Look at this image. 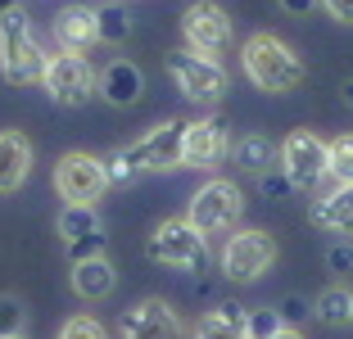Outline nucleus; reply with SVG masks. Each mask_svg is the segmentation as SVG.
I'll list each match as a JSON object with an SVG mask.
<instances>
[{
	"instance_id": "nucleus-1",
	"label": "nucleus",
	"mask_w": 353,
	"mask_h": 339,
	"mask_svg": "<svg viewBox=\"0 0 353 339\" xmlns=\"http://www.w3.org/2000/svg\"><path fill=\"white\" fill-rule=\"evenodd\" d=\"M240 68L259 86L263 95H290L308 82V63L294 45H285L276 32H254L250 41L240 45Z\"/></svg>"
},
{
	"instance_id": "nucleus-2",
	"label": "nucleus",
	"mask_w": 353,
	"mask_h": 339,
	"mask_svg": "<svg viewBox=\"0 0 353 339\" xmlns=\"http://www.w3.org/2000/svg\"><path fill=\"white\" fill-rule=\"evenodd\" d=\"M46 59L50 54L41 50L37 41V28H32V14L23 10H10L0 19V77L10 86H41L46 77Z\"/></svg>"
},
{
	"instance_id": "nucleus-3",
	"label": "nucleus",
	"mask_w": 353,
	"mask_h": 339,
	"mask_svg": "<svg viewBox=\"0 0 353 339\" xmlns=\"http://www.w3.org/2000/svg\"><path fill=\"white\" fill-rule=\"evenodd\" d=\"M145 258L168 271L195 276V271L208 267V236H199L190 226V217H163L145 240Z\"/></svg>"
},
{
	"instance_id": "nucleus-4",
	"label": "nucleus",
	"mask_w": 353,
	"mask_h": 339,
	"mask_svg": "<svg viewBox=\"0 0 353 339\" xmlns=\"http://www.w3.org/2000/svg\"><path fill=\"white\" fill-rule=\"evenodd\" d=\"M168 77H172V86L181 95H186L190 104H204V109H213V104L227 100L231 91V72L222 68V59H208V54H195V50H172L163 59Z\"/></svg>"
},
{
	"instance_id": "nucleus-5",
	"label": "nucleus",
	"mask_w": 353,
	"mask_h": 339,
	"mask_svg": "<svg viewBox=\"0 0 353 339\" xmlns=\"http://www.w3.org/2000/svg\"><path fill=\"white\" fill-rule=\"evenodd\" d=\"M240 213H245V190L231 176H208L190 195V208H186L190 226L199 236H231L240 226Z\"/></svg>"
},
{
	"instance_id": "nucleus-6",
	"label": "nucleus",
	"mask_w": 353,
	"mask_h": 339,
	"mask_svg": "<svg viewBox=\"0 0 353 339\" xmlns=\"http://www.w3.org/2000/svg\"><path fill=\"white\" fill-rule=\"evenodd\" d=\"M272 263H276V240H272V231H259V226H236L218 254V267L231 285L263 280L272 271Z\"/></svg>"
},
{
	"instance_id": "nucleus-7",
	"label": "nucleus",
	"mask_w": 353,
	"mask_h": 339,
	"mask_svg": "<svg viewBox=\"0 0 353 339\" xmlns=\"http://www.w3.org/2000/svg\"><path fill=\"white\" fill-rule=\"evenodd\" d=\"M95 82H100V72L91 68L86 54H50L46 59V77H41V91L50 95L59 109H82V104L95 100Z\"/></svg>"
},
{
	"instance_id": "nucleus-8",
	"label": "nucleus",
	"mask_w": 353,
	"mask_h": 339,
	"mask_svg": "<svg viewBox=\"0 0 353 339\" xmlns=\"http://www.w3.org/2000/svg\"><path fill=\"white\" fill-rule=\"evenodd\" d=\"M181 41L195 54L222 59V54L236 45V23H231V14L222 10V5L195 0V5H186V14H181Z\"/></svg>"
},
{
	"instance_id": "nucleus-9",
	"label": "nucleus",
	"mask_w": 353,
	"mask_h": 339,
	"mask_svg": "<svg viewBox=\"0 0 353 339\" xmlns=\"http://www.w3.org/2000/svg\"><path fill=\"white\" fill-rule=\"evenodd\" d=\"M104 190H109V176H104V158L86 154V150H68L54 163V195L63 204H100Z\"/></svg>"
},
{
	"instance_id": "nucleus-10",
	"label": "nucleus",
	"mask_w": 353,
	"mask_h": 339,
	"mask_svg": "<svg viewBox=\"0 0 353 339\" xmlns=\"http://www.w3.org/2000/svg\"><path fill=\"white\" fill-rule=\"evenodd\" d=\"M281 172L294 181V190H317V185L331 176V154H326V141L308 127L290 132L281 141Z\"/></svg>"
},
{
	"instance_id": "nucleus-11",
	"label": "nucleus",
	"mask_w": 353,
	"mask_h": 339,
	"mask_svg": "<svg viewBox=\"0 0 353 339\" xmlns=\"http://www.w3.org/2000/svg\"><path fill=\"white\" fill-rule=\"evenodd\" d=\"M181 150H186V123H176V118L154 123L145 136H136L132 145H123V154L132 158V167L141 176H145V172H172V167H181Z\"/></svg>"
},
{
	"instance_id": "nucleus-12",
	"label": "nucleus",
	"mask_w": 353,
	"mask_h": 339,
	"mask_svg": "<svg viewBox=\"0 0 353 339\" xmlns=\"http://www.w3.org/2000/svg\"><path fill=\"white\" fill-rule=\"evenodd\" d=\"M236 150L231 141V123L218 118V113H208V118H195L186 123V150H181V167H195V172H213L222 167Z\"/></svg>"
},
{
	"instance_id": "nucleus-13",
	"label": "nucleus",
	"mask_w": 353,
	"mask_h": 339,
	"mask_svg": "<svg viewBox=\"0 0 353 339\" xmlns=\"http://www.w3.org/2000/svg\"><path fill=\"white\" fill-rule=\"evenodd\" d=\"M118 339H186V321L168 298H141L118 317Z\"/></svg>"
},
{
	"instance_id": "nucleus-14",
	"label": "nucleus",
	"mask_w": 353,
	"mask_h": 339,
	"mask_svg": "<svg viewBox=\"0 0 353 339\" xmlns=\"http://www.w3.org/2000/svg\"><path fill=\"white\" fill-rule=\"evenodd\" d=\"M54 231H59V240H63L73 263L104 254V222L95 213V204H63L59 217H54Z\"/></svg>"
},
{
	"instance_id": "nucleus-15",
	"label": "nucleus",
	"mask_w": 353,
	"mask_h": 339,
	"mask_svg": "<svg viewBox=\"0 0 353 339\" xmlns=\"http://www.w3.org/2000/svg\"><path fill=\"white\" fill-rule=\"evenodd\" d=\"M54 45L68 54H86L100 45V10L95 5H63L54 14Z\"/></svg>"
},
{
	"instance_id": "nucleus-16",
	"label": "nucleus",
	"mask_w": 353,
	"mask_h": 339,
	"mask_svg": "<svg viewBox=\"0 0 353 339\" xmlns=\"http://www.w3.org/2000/svg\"><path fill=\"white\" fill-rule=\"evenodd\" d=\"M95 95H100L109 109H132V104L145 95V72H141V63H132V59H109L100 68Z\"/></svg>"
},
{
	"instance_id": "nucleus-17",
	"label": "nucleus",
	"mask_w": 353,
	"mask_h": 339,
	"mask_svg": "<svg viewBox=\"0 0 353 339\" xmlns=\"http://www.w3.org/2000/svg\"><path fill=\"white\" fill-rule=\"evenodd\" d=\"M308 222L326 236H340L349 240L353 236V185H331L326 195H317L308 204Z\"/></svg>"
},
{
	"instance_id": "nucleus-18",
	"label": "nucleus",
	"mask_w": 353,
	"mask_h": 339,
	"mask_svg": "<svg viewBox=\"0 0 353 339\" xmlns=\"http://www.w3.org/2000/svg\"><path fill=\"white\" fill-rule=\"evenodd\" d=\"M68 285H73V294L82 298V303H100V298H109L118 289V267L104 254L82 258V263H73V271H68Z\"/></svg>"
},
{
	"instance_id": "nucleus-19",
	"label": "nucleus",
	"mask_w": 353,
	"mask_h": 339,
	"mask_svg": "<svg viewBox=\"0 0 353 339\" xmlns=\"http://www.w3.org/2000/svg\"><path fill=\"white\" fill-rule=\"evenodd\" d=\"M32 176V141L23 132H0V195L23 190Z\"/></svg>"
},
{
	"instance_id": "nucleus-20",
	"label": "nucleus",
	"mask_w": 353,
	"mask_h": 339,
	"mask_svg": "<svg viewBox=\"0 0 353 339\" xmlns=\"http://www.w3.org/2000/svg\"><path fill=\"white\" fill-rule=\"evenodd\" d=\"M245 321H250V308H240V303H218V308H208L204 317L195 321L190 339H250Z\"/></svg>"
},
{
	"instance_id": "nucleus-21",
	"label": "nucleus",
	"mask_w": 353,
	"mask_h": 339,
	"mask_svg": "<svg viewBox=\"0 0 353 339\" xmlns=\"http://www.w3.org/2000/svg\"><path fill=\"white\" fill-rule=\"evenodd\" d=\"M231 163H236L240 172H250V176H263V172H272V167H281V145L263 132H250V136L236 141Z\"/></svg>"
},
{
	"instance_id": "nucleus-22",
	"label": "nucleus",
	"mask_w": 353,
	"mask_h": 339,
	"mask_svg": "<svg viewBox=\"0 0 353 339\" xmlns=\"http://www.w3.org/2000/svg\"><path fill=\"white\" fill-rule=\"evenodd\" d=\"M312 317L322 326H353V289L344 285H326L312 298Z\"/></svg>"
},
{
	"instance_id": "nucleus-23",
	"label": "nucleus",
	"mask_w": 353,
	"mask_h": 339,
	"mask_svg": "<svg viewBox=\"0 0 353 339\" xmlns=\"http://www.w3.org/2000/svg\"><path fill=\"white\" fill-rule=\"evenodd\" d=\"M100 10V41L104 45H123L132 37V14H127V0H109V5H95Z\"/></svg>"
},
{
	"instance_id": "nucleus-24",
	"label": "nucleus",
	"mask_w": 353,
	"mask_h": 339,
	"mask_svg": "<svg viewBox=\"0 0 353 339\" xmlns=\"http://www.w3.org/2000/svg\"><path fill=\"white\" fill-rule=\"evenodd\" d=\"M326 154H331V181L353 185V132L331 136V141H326Z\"/></svg>"
},
{
	"instance_id": "nucleus-25",
	"label": "nucleus",
	"mask_w": 353,
	"mask_h": 339,
	"mask_svg": "<svg viewBox=\"0 0 353 339\" xmlns=\"http://www.w3.org/2000/svg\"><path fill=\"white\" fill-rule=\"evenodd\" d=\"M23 326H28V308H23V298L19 294H0V339L23 335Z\"/></svg>"
},
{
	"instance_id": "nucleus-26",
	"label": "nucleus",
	"mask_w": 353,
	"mask_h": 339,
	"mask_svg": "<svg viewBox=\"0 0 353 339\" xmlns=\"http://www.w3.org/2000/svg\"><path fill=\"white\" fill-rule=\"evenodd\" d=\"M245 330H250V339H272V335H281V330H285V321H281L276 303H272V308H250Z\"/></svg>"
},
{
	"instance_id": "nucleus-27",
	"label": "nucleus",
	"mask_w": 353,
	"mask_h": 339,
	"mask_svg": "<svg viewBox=\"0 0 353 339\" xmlns=\"http://www.w3.org/2000/svg\"><path fill=\"white\" fill-rule=\"evenodd\" d=\"M276 312H281V321H285V330H299L303 321L312 317V298H303V294H285L276 303Z\"/></svg>"
},
{
	"instance_id": "nucleus-28",
	"label": "nucleus",
	"mask_w": 353,
	"mask_h": 339,
	"mask_svg": "<svg viewBox=\"0 0 353 339\" xmlns=\"http://www.w3.org/2000/svg\"><path fill=\"white\" fill-rule=\"evenodd\" d=\"M54 339H109V335H104V326H100L95 317L77 312V317H68V321L59 326V335H54Z\"/></svg>"
},
{
	"instance_id": "nucleus-29",
	"label": "nucleus",
	"mask_w": 353,
	"mask_h": 339,
	"mask_svg": "<svg viewBox=\"0 0 353 339\" xmlns=\"http://www.w3.org/2000/svg\"><path fill=\"white\" fill-rule=\"evenodd\" d=\"M104 176H109V185H132V181H141V172L132 167V158H127L123 150L104 154Z\"/></svg>"
},
{
	"instance_id": "nucleus-30",
	"label": "nucleus",
	"mask_w": 353,
	"mask_h": 339,
	"mask_svg": "<svg viewBox=\"0 0 353 339\" xmlns=\"http://www.w3.org/2000/svg\"><path fill=\"white\" fill-rule=\"evenodd\" d=\"M259 190H263V199H285V195H294V181L281 167H272V172L259 176Z\"/></svg>"
},
{
	"instance_id": "nucleus-31",
	"label": "nucleus",
	"mask_w": 353,
	"mask_h": 339,
	"mask_svg": "<svg viewBox=\"0 0 353 339\" xmlns=\"http://www.w3.org/2000/svg\"><path fill=\"white\" fill-rule=\"evenodd\" d=\"M326 267L331 271H353V245L349 240H335V245L326 249Z\"/></svg>"
},
{
	"instance_id": "nucleus-32",
	"label": "nucleus",
	"mask_w": 353,
	"mask_h": 339,
	"mask_svg": "<svg viewBox=\"0 0 353 339\" xmlns=\"http://www.w3.org/2000/svg\"><path fill=\"white\" fill-rule=\"evenodd\" d=\"M322 10L331 14L335 23H344V28H353V0H322Z\"/></svg>"
},
{
	"instance_id": "nucleus-33",
	"label": "nucleus",
	"mask_w": 353,
	"mask_h": 339,
	"mask_svg": "<svg viewBox=\"0 0 353 339\" xmlns=\"http://www.w3.org/2000/svg\"><path fill=\"white\" fill-rule=\"evenodd\" d=\"M276 5H281V10H285V14H294V19H308V14L317 10L322 0H276Z\"/></svg>"
},
{
	"instance_id": "nucleus-34",
	"label": "nucleus",
	"mask_w": 353,
	"mask_h": 339,
	"mask_svg": "<svg viewBox=\"0 0 353 339\" xmlns=\"http://www.w3.org/2000/svg\"><path fill=\"white\" fill-rule=\"evenodd\" d=\"M340 100H344V104H349V109H353V77H349V82L340 86Z\"/></svg>"
},
{
	"instance_id": "nucleus-35",
	"label": "nucleus",
	"mask_w": 353,
	"mask_h": 339,
	"mask_svg": "<svg viewBox=\"0 0 353 339\" xmlns=\"http://www.w3.org/2000/svg\"><path fill=\"white\" fill-rule=\"evenodd\" d=\"M10 10H19V0H0V19H5Z\"/></svg>"
},
{
	"instance_id": "nucleus-36",
	"label": "nucleus",
	"mask_w": 353,
	"mask_h": 339,
	"mask_svg": "<svg viewBox=\"0 0 353 339\" xmlns=\"http://www.w3.org/2000/svg\"><path fill=\"white\" fill-rule=\"evenodd\" d=\"M272 339H303V330H281V335H272Z\"/></svg>"
},
{
	"instance_id": "nucleus-37",
	"label": "nucleus",
	"mask_w": 353,
	"mask_h": 339,
	"mask_svg": "<svg viewBox=\"0 0 353 339\" xmlns=\"http://www.w3.org/2000/svg\"><path fill=\"white\" fill-rule=\"evenodd\" d=\"M10 339H28V335H10Z\"/></svg>"
}]
</instances>
